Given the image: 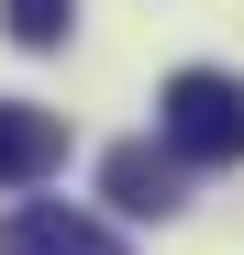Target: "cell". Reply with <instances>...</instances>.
I'll return each instance as SVG.
<instances>
[{
	"mask_svg": "<svg viewBox=\"0 0 244 255\" xmlns=\"http://www.w3.org/2000/svg\"><path fill=\"white\" fill-rule=\"evenodd\" d=\"M155 122H167V155H178V166H244V78L178 67Z\"/></svg>",
	"mask_w": 244,
	"mask_h": 255,
	"instance_id": "cell-1",
	"label": "cell"
},
{
	"mask_svg": "<svg viewBox=\"0 0 244 255\" xmlns=\"http://www.w3.org/2000/svg\"><path fill=\"white\" fill-rule=\"evenodd\" d=\"M0 255H122V233L89 222V211H67V200H22L0 222Z\"/></svg>",
	"mask_w": 244,
	"mask_h": 255,
	"instance_id": "cell-2",
	"label": "cell"
},
{
	"mask_svg": "<svg viewBox=\"0 0 244 255\" xmlns=\"http://www.w3.org/2000/svg\"><path fill=\"white\" fill-rule=\"evenodd\" d=\"M67 166V122L33 111V100H0V189H33Z\"/></svg>",
	"mask_w": 244,
	"mask_h": 255,
	"instance_id": "cell-3",
	"label": "cell"
},
{
	"mask_svg": "<svg viewBox=\"0 0 244 255\" xmlns=\"http://www.w3.org/2000/svg\"><path fill=\"white\" fill-rule=\"evenodd\" d=\"M100 189H111V211H133V222H167V211H178V155L111 144V155H100Z\"/></svg>",
	"mask_w": 244,
	"mask_h": 255,
	"instance_id": "cell-4",
	"label": "cell"
},
{
	"mask_svg": "<svg viewBox=\"0 0 244 255\" xmlns=\"http://www.w3.org/2000/svg\"><path fill=\"white\" fill-rule=\"evenodd\" d=\"M67 22H78V0H0V33L11 45H67Z\"/></svg>",
	"mask_w": 244,
	"mask_h": 255,
	"instance_id": "cell-5",
	"label": "cell"
}]
</instances>
